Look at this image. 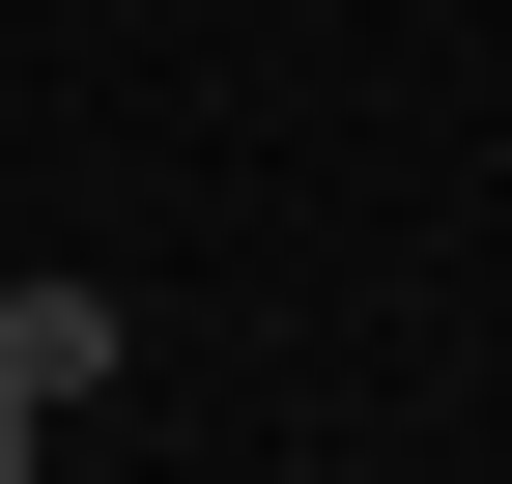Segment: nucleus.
<instances>
[{
	"label": "nucleus",
	"instance_id": "obj_1",
	"mask_svg": "<svg viewBox=\"0 0 512 484\" xmlns=\"http://www.w3.org/2000/svg\"><path fill=\"white\" fill-rule=\"evenodd\" d=\"M86 371H114V285H0V456H29Z\"/></svg>",
	"mask_w": 512,
	"mask_h": 484
}]
</instances>
